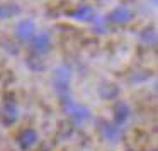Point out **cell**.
I'll return each instance as SVG.
<instances>
[{"label":"cell","instance_id":"obj_11","mask_svg":"<svg viewBox=\"0 0 158 151\" xmlns=\"http://www.w3.org/2000/svg\"><path fill=\"white\" fill-rule=\"evenodd\" d=\"M21 7L15 4H0V19H9L12 15H17Z\"/></svg>","mask_w":158,"mask_h":151},{"label":"cell","instance_id":"obj_6","mask_svg":"<svg viewBox=\"0 0 158 151\" xmlns=\"http://www.w3.org/2000/svg\"><path fill=\"white\" fill-rule=\"evenodd\" d=\"M100 133H102L104 139H107L109 143H117L124 136L123 127L114 122H100Z\"/></svg>","mask_w":158,"mask_h":151},{"label":"cell","instance_id":"obj_7","mask_svg":"<svg viewBox=\"0 0 158 151\" xmlns=\"http://www.w3.org/2000/svg\"><path fill=\"white\" fill-rule=\"evenodd\" d=\"M39 141V136L38 133H36L34 129H31V127H27V129H24L21 134H19L17 137V143H19V148H21L22 151H27V149H32V148L38 144Z\"/></svg>","mask_w":158,"mask_h":151},{"label":"cell","instance_id":"obj_3","mask_svg":"<svg viewBox=\"0 0 158 151\" xmlns=\"http://www.w3.org/2000/svg\"><path fill=\"white\" fill-rule=\"evenodd\" d=\"M133 19H134V10L129 5H117L116 9H112V10L109 12L106 21L112 22V24H117V26H126V24H129Z\"/></svg>","mask_w":158,"mask_h":151},{"label":"cell","instance_id":"obj_10","mask_svg":"<svg viewBox=\"0 0 158 151\" xmlns=\"http://www.w3.org/2000/svg\"><path fill=\"white\" fill-rule=\"evenodd\" d=\"M72 17L77 19V21H82V22H94L97 19L95 10L90 5H80L75 12H72Z\"/></svg>","mask_w":158,"mask_h":151},{"label":"cell","instance_id":"obj_5","mask_svg":"<svg viewBox=\"0 0 158 151\" xmlns=\"http://www.w3.org/2000/svg\"><path fill=\"white\" fill-rule=\"evenodd\" d=\"M51 46H53L51 36H49V32H46V31L38 32V34L32 38V41H31L32 53H34V55H38V56L46 55V53L51 49Z\"/></svg>","mask_w":158,"mask_h":151},{"label":"cell","instance_id":"obj_2","mask_svg":"<svg viewBox=\"0 0 158 151\" xmlns=\"http://www.w3.org/2000/svg\"><path fill=\"white\" fill-rule=\"evenodd\" d=\"M53 85L60 97L70 95V70L65 66L56 68V71L53 73Z\"/></svg>","mask_w":158,"mask_h":151},{"label":"cell","instance_id":"obj_1","mask_svg":"<svg viewBox=\"0 0 158 151\" xmlns=\"http://www.w3.org/2000/svg\"><path fill=\"white\" fill-rule=\"evenodd\" d=\"M61 102H63V107H65L66 116H68L75 124H83L85 120L90 119L89 107L82 105V104H78V102H75V100H73L70 95L61 97Z\"/></svg>","mask_w":158,"mask_h":151},{"label":"cell","instance_id":"obj_8","mask_svg":"<svg viewBox=\"0 0 158 151\" xmlns=\"http://www.w3.org/2000/svg\"><path fill=\"white\" fill-rule=\"evenodd\" d=\"M19 119V109L14 102H5L2 110H0V120L5 126H12L15 120Z\"/></svg>","mask_w":158,"mask_h":151},{"label":"cell","instance_id":"obj_4","mask_svg":"<svg viewBox=\"0 0 158 151\" xmlns=\"http://www.w3.org/2000/svg\"><path fill=\"white\" fill-rule=\"evenodd\" d=\"M38 34V26L32 19H22L15 27V36L21 43H29Z\"/></svg>","mask_w":158,"mask_h":151},{"label":"cell","instance_id":"obj_9","mask_svg":"<svg viewBox=\"0 0 158 151\" xmlns=\"http://www.w3.org/2000/svg\"><path fill=\"white\" fill-rule=\"evenodd\" d=\"M129 117H131V107L126 102H117L116 107H114V120L112 122L123 127L129 120Z\"/></svg>","mask_w":158,"mask_h":151}]
</instances>
